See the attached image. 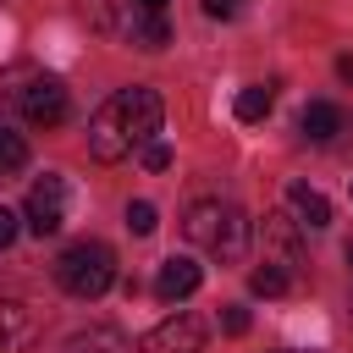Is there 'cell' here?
Masks as SVG:
<instances>
[{
	"label": "cell",
	"instance_id": "6da1fadb",
	"mask_svg": "<svg viewBox=\"0 0 353 353\" xmlns=\"http://www.w3.org/2000/svg\"><path fill=\"white\" fill-rule=\"evenodd\" d=\"M160 121H165V99H160L154 88H116V94L88 116V154L105 160V165H116V160H127L132 149L154 143Z\"/></svg>",
	"mask_w": 353,
	"mask_h": 353
},
{
	"label": "cell",
	"instance_id": "7a4b0ae2",
	"mask_svg": "<svg viewBox=\"0 0 353 353\" xmlns=\"http://www.w3.org/2000/svg\"><path fill=\"white\" fill-rule=\"evenodd\" d=\"M182 232H188V243H193V248H204L210 259H226V265H237V259L248 254L254 221H248L237 204H226V199H199V204H188V221H182Z\"/></svg>",
	"mask_w": 353,
	"mask_h": 353
},
{
	"label": "cell",
	"instance_id": "3957f363",
	"mask_svg": "<svg viewBox=\"0 0 353 353\" xmlns=\"http://www.w3.org/2000/svg\"><path fill=\"white\" fill-rule=\"evenodd\" d=\"M55 281H61L72 298H99V292H110V281H116V254H110L105 243L83 237V243H72V248L55 259Z\"/></svg>",
	"mask_w": 353,
	"mask_h": 353
},
{
	"label": "cell",
	"instance_id": "277c9868",
	"mask_svg": "<svg viewBox=\"0 0 353 353\" xmlns=\"http://www.w3.org/2000/svg\"><path fill=\"white\" fill-rule=\"evenodd\" d=\"M22 221H28V232H33V237H55V232H61V221H66V182L44 171V176L28 188Z\"/></svg>",
	"mask_w": 353,
	"mask_h": 353
},
{
	"label": "cell",
	"instance_id": "5b68a950",
	"mask_svg": "<svg viewBox=\"0 0 353 353\" xmlns=\"http://www.w3.org/2000/svg\"><path fill=\"white\" fill-rule=\"evenodd\" d=\"M204 342H210L204 320H193V314H171V320H160V325L143 336V353H204Z\"/></svg>",
	"mask_w": 353,
	"mask_h": 353
},
{
	"label": "cell",
	"instance_id": "8992f818",
	"mask_svg": "<svg viewBox=\"0 0 353 353\" xmlns=\"http://www.w3.org/2000/svg\"><path fill=\"white\" fill-rule=\"evenodd\" d=\"M39 336H44V320H39L28 303L0 298V353H33Z\"/></svg>",
	"mask_w": 353,
	"mask_h": 353
},
{
	"label": "cell",
	"instance_id": "52a82bcc",
	"mask_svg": "<svg viewBox=\"0 0 353 353\" xmlns=\"http://www.w3.org/2000/svg\"><path fill=\"white\" fill-rule=\"evenodd\" d=\"M22 116H28L33 127L66 121V88H61V77H33V83L22 88Z\"/></svg>",
	"mask_w": 353,
	"mask_h": 353
},
{
	"label": "cell",
	"instance_id": "ba28073f",
	"mask_svg": "<svg viewBox=\"0 0 353 353\" xmlns=\"http://www.w3.org/2000/svg\"><path fill=\"white\" fill-rule=\"evenodd\" d=\"M199 281H204L199 259L171 254V259L160 265V276H154V298H160V303H182V298H193V292H199Z\"/></svg>",
	"mask_w": 353,
	"mask_h": 353
},
{
	"label": "cell",
	"instance_id": "9c48e42d",
	"mask_svg": "<svg viewBox=\"0 0 353 353\" xmlns=\"http://www.w3.org/2000/svg\"><path fill=\"white\" fill-rule=\"evenodd\" d=\"M298 127H303L309 143H331L336 132H347V110H342L336 99H309L303 116H298Z\"/></svg>",
	"mask_w": 353,
	"mask_h": 353
},
{
	"label": "cell",
	"instance_id": "30bf717a",
	"mask_svg": "<svg viewBox=\"0 0 353 353\" xmlns=\"http://www.w3.org/2000/svg\"><path fill=\"white\" fill-rule=\"evenodd\" d=\"M287 210H292L298 226H309V232H325V226H331V204H325V193H314L309 182H292V188H287Z\"/></svg>",
	"mask_w": 353,
	"mask_h": 353
},
{
	"label": "cell",
	"instance_id": "8fae6325",
	"mask_svg": "<svg viewBox=\"0 0 353 353\" xmlns=\"http://www.w3.org/2000/svg\"><path fill=\"white\" fill-rule=\"evenodd\" d=\"M127 39H132V44H143V50H165V44H171V22H165L160 11L132 6V11H127Z\"/></svg>",
	"mask_w": 353,
	"mask_h": 353
},
{
	"label": "cell",
	"instance_id": "7c38bea8",
	"mask_svg": "<svg viewBox=\"0 0 353 353\" xmlns=\"http://www.w3.org/2000/svg\"><path fill=\"white\" fill-rule=\"evenodd\" d=\"M292 226H298L292 215H265V226H259L265 248H276V254H281V259H276L281 270H287V265H298V237H292Z\"/></svg>",
	"mask_w": 353,
	"mask_h": 353
},
{
	"label": "cell",
	"instance_id": "4fadbf2b",
	"mask_svg": "<svg viewBox=\"0 0 353 353\" xmlns=\"http://www.w3.org/2000/svg\"><path fill=\"white\" fill-rule=\"evenodd\" d=\"M270 105H276V88H270V83H248V88L237 94V105H232V110H237V121H265V116H270Z\"/></svg>",
	"mask_w": 353,
	"mask_h": 353
},
{
	"label": "cell",
	"instance_id": "5bb4252c",
	"mask_svg": "<svg viewBox=\"0 0 353 353\" xmlns=\"http://www.w3.org/2000/svg\"><path fill=\"white\" fill-rule=\"evenodd\" d=\"M248 287H254L259 298H281V292L292 287V276H287L281 265H270V259H265V265H254V270H248Z\"/></svg>",
	"mask_w": 353,
	"mask_h": 353
},
{
	"label": "cell",
	"instance_id": "9a60e30c",
	"mask_svg": "<svg viewBox=\"0 0 353 353\" xmlns=\"http://www.w3.org/2000/svg\"><path fill=\"white\" fill-rule=\"evenodd\" d=\"M22 165H28V138L0 121V171H22Z\"/></svg>",
	"mask_w": 353,
	"mask_h": 353
},
{
	"label": "cell",
	"instance_id": "2e32d148",
	"mask_svg": "<svg viewBox=\"0 0 353 353\" xmlns=\"http://www.w3.org/2000/svg\"><path fill=\"white\" fill-rule=\"evenodd\" d=\"M127 226H132L138 237H149V232L160 226V210H154L149 199H132V204H127Z\"/></svg>",
	"mask_w": 353,
	"mask_h": 353
},
{
	"label": "cell",
	"instance_id": "e0dca14e",
	"mask_svg": "<svg viewBox=\"0 0 353 353\" xmlns=\"http://www.w3.org/2000/svg\"><path fill=\"white\" fill-rule=\"evenodd\" d=\"M248 325H254V320H248V309H237V303H232V309H221V331H226V336H243Z\"/></svg>",
	"mask_w": 353,
	"mask_h": 353
},
{
	"label": "cell",
	"instance_id": "ac0fdd59",
	"mask_svg": "<svg viewBox=\"0 0 353 353\" xmlns=\"http://www.w3.org/2000/svg\"><path fill=\"white\" fill-rule=\"evenodd\" d=\"M143 165H149V171H165V165H171V143H160V138L143 143Z\"/></svg>",
	"mask_w": 353,
	"mask_h": 353
},
{
	"label": "cell",
	"instance_id": "d6986e66",
	"mask_svg": "<svg viewBox=\"0 0 353 353\" xmlns=\"http://www.w3.org/2000/svg\"><path fill=\"white\" fill-rule=\"evenodd\" d=\"M11 243H17V210L0 204V248H11Z\"/></svg>",
	"mask_w": 353,
	"mask_h": 353
},
{
	"label": "cell",
	"instance_id": "ffe728a7",
	"mask_svg": "<svg viewBox=\"0 0 353 353\" xmlns=\"http://www.w3.org/2000/svg\"><path fill=\"white\" fill-rule=\"evenodd\" d=\"M237 6H243V0H204L210 17H237Z\"/></svg>",
	"mask_w": 353,
	"mask_h": 353
},
{
	"label": "cell",
	"instance_id": "44dd1931",
	"mask_svg": "<svg viewBox=\"0 0 353 353\" xmlns=\"http://www.w3.org/2000/svg\"><path fill=\"white\" fill-rule=\"evenodd\" d=\"M336 77H342V83H353V55H342V61H336Z\"/></svg>",
	"mask_w": 353,
	"mask_h": 353
},
{
	"label": "cell",
	"instance_id": "7402d4cb",
	"mask_svg": "<svg viewBox=\"0 0 353 353\" xmlns=\"http://www.w3.org/2000/svg\"><path fill=\"white\" fill-rule=\"evenodd\" d=\"M138 6H143V11H160V17H165V6H171V0H138Z\"/></svg>",
	"mask_w": 353,
	"mask_h": 353
},
{
	"label": "cell",
	"instance_id": "603a6c76",
	"mask_svg": "<svg viewBox=\"0 0 353 353\" xmlns=\"http://www.w3.org/2000/svg\"><path fill=\"white\" fill-rule=\"evenodd\" d=\"M347 265H353V243H347Z\"/></svg>",
	"mask_w": 353,
	"mask_h": 353
},
{
	"label": "cell",
	"instance_id": "cb8c5ba5",
	"mask_svg": "<svg viewBox=\"0 0 353 353\" xmlns=\"http://www.w3.org/2000/svg\"><path fill=\"white\" fill-rule=\"evenodd\" d=\"M281 353H303V347H281Z\"/></svg>",
	"mask_w": 353,
	"mask_h": 353
}]
</instances>
